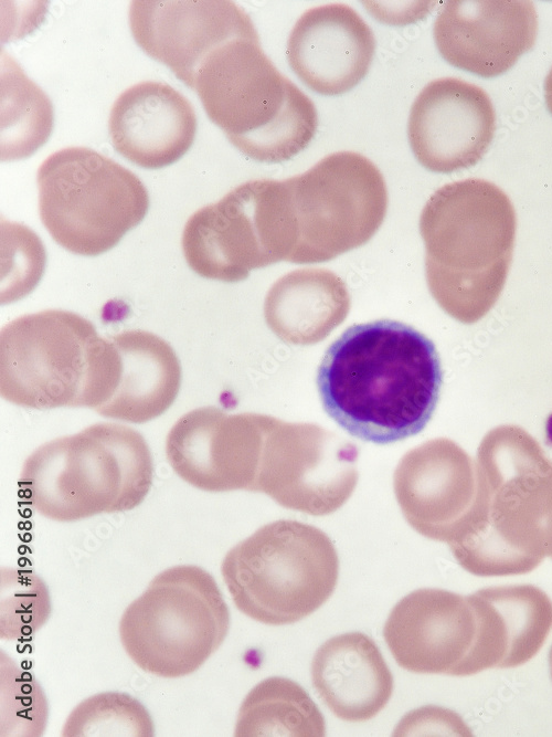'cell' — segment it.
I'll use <instances>...</instances> for the list:
<instances>
[{"label":"cell","mask_w":552,"mask_h":737,"mask_svg":"<svg viewBox=\"0 0 552 737\" xmlns=\"http://www.w3.org/2000/svg\"><path fill=\"white\" fill-rule=\"evenodd\" d=\"M442 381L434 343L392 319L347 328L317 371L327 414L351 435L376 444L421 432L434 413Z\"/></svg>","instance_id":"cell-1"},{"label":"cell","mask_w":552,"mask_h":737,"mask_svg":"<svg viewBox=\"0 0 552 737\" xmlns=\"http://www.w3.org/2000/svg\"><path fill=\"white\" fill-rule=\"evenodd\" d=\"M476 515L448 546L480 577L523 575L552 559V460L524 429L505 424L481 440Z\"/></svg>","instance_id":"cell-2"},{"label":"cell","mask_w":552,"mask_h":737,"mask_svg":"<svg viewBox=\"0 0 552 737\" xmlns=\"http://www.w3.org/2000/svg\"><path fill=\"white\" fill-rule=\"evenodd\" d=\"M421 229L440 304L465 324L485 317L512 261L517 215L507 193L479 178L448 183L428 200Z\"/></svg>","instance_id":"cell-3"},{"label":"cell","mask_w":552,"mask_h":737,"mask_svg":"<svg viewBox=\"0 0 552 737\" xmlns=\"http://www.w3.org/2000/svg\"><path fill=\"white\" fill-rule=\"evenodd\" d=\"M208 117L247 157L280 162L312 140L314 102L282 74L258 35L233 38L211 51L192 82Z\"/></svg>","instance_id":"cell-4"},{"label":"cell","mask_w":552,"mask_h":737,"mask_svg":"<svg viewBox=\"0 0 552 737\" xmlns=\"http://www.w3.org/2000/svg\"><path fill=\"white\" fill-rule=\"evenodd\" d=\"M152 475L144 436L104 422L38 448L23 464L20 487L42 516L75 522L134 509L147 496Z\"/></svg>","instance_id":"cell-5"},{"label":"cell","mask_w":552,"mask_h":737,"mask_svg":"<svg viewBox=\"0 0 552 737\" xmlns=\"http://www.w3.org/2000/svg\"><path fill=\"white\" fill-rule=\"evenodd\" d=\"M114 365L110 337L73 312L23 315L0 331V394L17 406L96 411L109 396Z\"/></svg>","instance_id":"cell-6"},{"label":"cell","mask_w":552,"mask_h":737,"mask_svg":"<svg viewBox=\"0 0 552 737\" xmlns=\"http://www.w3.org/2000/svg\"><path fill=\"white\" fill-rule=\"evenodd\" d=\"M221 572L242 613L264 624L285 625L310 615L331 597L339 559L322 530L280 519L231 548Z\"/></svg>","instance_id":"cell-7"},{"label":"cell","mask_w":552,"mask_h":737,"mask_svg":"<svg viewBox=\"0 0 552 737\" xmlns=\"http://www.w3.org/2000/svg\"><path fill=\"white\" fill-rule=\"evenodd\" d=\"M230 612L214 578L193 565L158 573L124 611L120 642L145 672L177 678L197 670L221 646Z\"/></svg>","instance_id":"cell-8"},{"label":"cell","mask_w":552,"mask_h":737,"mask_svg":"<svg viewBox=\"0 0 552 737\" xmlns=\"http://www.w3.org/2000/svg\"><path fill=\"white\" fill-rule=\"evenodd\" d=\"M39 213L53 240L85 256L114 248L137 227L149 196L129 169L87 147H66L39 167Z\"/></svg>","instance_id":"cell-9"},{"label":"cell","mask_w":552,"mask_h":737,"mask_svg":"<svg viewBox=\"0 0 552 737\" xmlns=\"http://www.w3.org/2000/svg\"><path fill=\"white\" fill-rule=\"evenodd\" d=\"M296 197L305 245L338 250L367 240L386 204L384 181L374 164L354 151L326 156L286 181Z\"/></svg>","instance_id":"cell-10"},{"label":"cell","mask_w":552,"mask_h":737,"mask_svg":"<svg viewBox=\"0 0 552 737\" xmlns=\"http://www.w3.org/2000/svg\"><path fill=\"white\" fill-rule=\"evenodd\" d=\"M355 456L354 444L317 427L268 428L257 492L286 508L317 516L333 513L355 487Z\"/></svg>","instance_id":"cell-11"},{"label":"cell","mask_w":552,"mask_h":737,"mask_svg":"<svg viewBox=\"0 0 552 737\" xmlns=\"http://www.w3.org/2000/svg\"><path fill=\"white\" fill-rule=\"evenodd\" d=\"M272 423V422H270ZM269 419L202 407L183 414L166 439V455L188 484L205 492H257Z\"/></svg>","instance_id":"cell-12"},{"label":"cell","mask_w":552,"mask_h":737,"mask_svg":"<svg viewBox=\"0 0 552 737\" xmlns=\"http://www.w3.org/2000/svg\"><path fill=\"white\" fill-rule=\"evenodd\" d=\"M181 245L197 274L221 281L242 278L269 248H277L270 181H248L197 210L184 225Z\"/></svg>","instance_id":"cell-13"},{"label":"cell","mask_w":552,"mask_h":737,"mask_svg":"<svg viewBox=\"0 0 552 737\" xmlns=\"http://www.w3.org/2000/svg\"><path fill=\"white\" fill-rule=\"evenodd\" d=\"M496 113L488 94L457 77L429 82L410 112L407 136L416 159L436 172L476 165L490 146Z\"/></svg>","instance_id":"cell-14"},{"label":"cell","mask_w":552,"mask_h":737,"mask_svg":"<svg viewBox=\"0 0 552 737\" xmlns=\"http://www.w3.org/2000/svg\"><path fill=\"white\" fill-rule=\"evenodd\" d=\"M136 43L190 88L204 57L224 42L258 35L250 15L230 0H134Z\"/></svg>","instance_id":"cell-15"},{"label":"cell","mask_w":552,"mask_h":737,"mask_svg":"<svg viewBox=\"0 0 552 737\" xmlns=\"http://www.w3.org/2000/svg\"><path fill=\"white\" fill-rule=\"evenodd\" d=\"M538 15L529 0H449L433 28L440 55L481 77L511 69L535 43Z\"/></svg>","instance_id":"cell-16"},{"label":"cell","mask_w":552,"mask_h":737,"mask_svg":"<svg viewBox=\"0 0 552 737\" xmlns=\"http://www.w3.org/2000/svg\"><path fill=\"white\" fill-rule=\"evenodd\" d=\"M407 523L423 536L449 543L476 504V464L455 442L435 439L410 451L394 476Z\"/></svg>","instance_id":"cell-17"},{"label":"cell","mask_w":552,"mask_h":737,"mask_svg":"<svg viewBox=\"0 0 552 737\" xmlns=\"http://www.w3.org/2000/svg\"><path fill=\"white\" fill-rule=\"evenodd\" d=\"M476 629L468 596L424 588L408 593L393 607L383 636L402 668L418 674L458 676Z\"/></svg>","instance_id":"cell-18"},{"label":"cell","mask_w":552,"mask_h":737,"mask_svg":"<svg viewBox=\"0 0 552 737\" xmlns=\"http://www.w3.org/2000/svg\"><path fill=\"white\" fill-rule=\"evenodd\" d=\"M375 52L369 24L350 6L329 3L305 11L287 41L297 77L326 96L343 94L368 74Z\"/></svg>","instance_id":"cell-19"},{"label":"cell","mask_w":552,"mask_h":737,"mask_svg":"<svg viewBox=\"0 0 552 737\" xmlns=\"http://www.w3.org/2000/svg\"><path fill=\"white\" fill-rule=\"evenodd\" d=\"M108 129L118 154L139 167L159 169L190 149L197 115L191 102L168 83L142 81L118 95Z\"/></svg>","instance_id":"cell-20"},{"label":"cell","mask_w":552,"mask_h":737,"mask_svg":"<svg viewBox=\"0 0 552 737\" xmlns=\"http://www.w3.org/2000/svg\"><path fill=\"white\" fill-rule=\"evenodd\" d=\"M310 673L325 705L344 722L373 718L393 694V675L379 646L361 632L327 640L316 651Z\"/></svg>","instance_id":"cell-21"},{"label":"cell","mask_w":552,"mask_h":737,"mask_svg":"<svg viewBox=\"0 0 552 737\" xmlns=\"http://www.w3.org/2000/svg\"><path fill=\"white\" fill-rule=\"evenodd\" d=\"M117 352L115 380L97 413L132 423L148 422L166 412L181 386V366L173 348L159 336L140 329L110 337Z\"/></svg>","instance_id":"cell-22"},{"label":"cell","mask_w":552,"mask_h":737,"mask_svg":"<svg viewBox=\"0 0 552 737\" xmlns=\"http://www.w3.org/2000/svg\"><path fill=\"white\" fill-rule=\"evenodd\" d=\"M325 718L309 694L286 677H268L255 685L238 709L234 736L321 737Z\"/></svg>","instance_id":"cell-23"},{"label":"cell","mask_w":552,"mask_h":737,"mask_svg":"<svg viewBox=\"0 0 552 737\" xmlns=\"http://www.w3.org/2000/svg\"><path fill=\"white\" fill-rule=\"evenodd\" d=\"M52 127L51 101L4 53L1 70V160L29 157L47 140Z\"/></svg>","instance_id":"cell-24"},{"label":"cell","mask_w":552,"mask_h":737,"mask_svg":"<svg viewBox=\"0 0 552 737\" xmlns=\"http://www.w3.org/2000/svg\"><path fill=\"white\" fill-rule=\"evenodd\" d=\"M500 612L509 638L508 656L501 668L529 662L543 646L552 629V601L533 585L497 586L480 589Z\"/></svg>","instance_id":"cell-25"},{"label":"cell","mask_w":552,"mask_h":737,"mask_svg":"<svg viewBox=\"0 0 552 737\" xmlns=\"http://www.w3.org/2000/svg\"><path fill=\"white\" fill-rule=\"evenodd\" d=\"M155 727L146 707L121 692H103L81 702L68 715L63 737H152Z\"/></svg>","instance_id":"cell-26"},{"label":"cell","mask_w":552,"mask_h":737,"mask_svg":"<svg viewBox=\"0 0 552 737\" xmlns=\"http://www.w3.org/2000/svg\"><path fill=\"white\" fill-rule=\"evenodd\" d=\"M0 577L1 639L17 640L33 634L51 612L45 583L34 572L17 568H2Z\"/></svg>","instance_id":"cell-27"},{"label":"cell","mask_w":552,"mask_h":737,"mask_svg":"<svg viewBox=\"0 0 552 737\" xmlns=\"http://www.w3.org/2000/svg\"><path fill=\"white\" fill-rule=\"evenodd\" d=\"M1 731L13 736L42 735L47 717V703L41 687L4 655L1 661Z\"/></svg>","instance_id":"cell-28"},{"label":"cell","mask_w":552,"mask_h":737,"mask_svg":"<svg viewBox=\"0 0 552 737\" xmlns=\"http://www.w3.org/2000/svg\"><path fill=\"white\" fill-rule=\"evenodd\" d=\"M476 615V635L458 676H470L485 670L501 668L509 652V638L498 609L477 591L468 596Z\"/></svg>","instance_id":"cell-29"},{"label":"cell","mask_w":552,"mask_h":737,"mask_svg":"<svg viewBox=\"0 0 552 737\" xmlns=\"http://www.w3.org/2000/svg\"><path fill=\"white\" fill-rule=\"evenodd\" d=\"M412 723H421V730L446 731L450 735L471 736L470 728L454 712L436 706H426L408 714Z\"/></svg>","instance_id":"cell-30"},{"label":"cell","mask_w":552,"mask_h":737,"mask_svg":"<svg viewBox=\"0 0 552 737\" xmlns=\"http://www.w3.org/2000/svg\"><path fill=\"white\" fill-rule=\"evenodd\" d=\"M544 98L548 109L552 114V67L550 69L544 81Z\"/></svg>","instance_id":"cell-31"},{"label":"cell","mask_w":552,"mask_h":737,"mask_svg":"<svg viewBox=\"0 0 552 737\" xmlns=\"http://www.w3.org/2000/svg\"><path fill=\"white\" fill-rule=\"evenodd\" d=\"M549 667H550V675H551V680H552V646H551L550 652H549Z\"/></svg>","instance_id":"cell-32"}]
</instances>
